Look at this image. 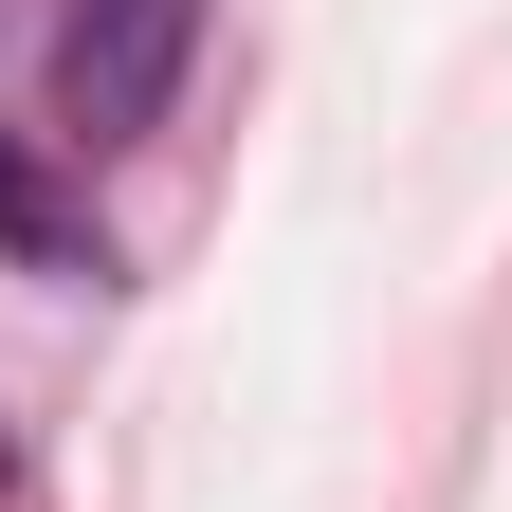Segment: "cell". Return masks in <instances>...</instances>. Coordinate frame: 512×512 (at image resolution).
Here are the masks:
<instances>
[{"instance_id":"7a4b0ae2","label":"cell","mask_w":512,"mask_h":512,"mask_svg":"<svg viewBox=\"0 0 512 512\" xmlns=\"http://www.w3.org/2000/svg\"><path fill=\"white\" fill-rule=\"evenodd\" d=\"M0 238H19V256H37V275H110V256L74 238V202H55V183H37L19 147H0Z\"/></svg>"},{"instance_id":"6da1fadb","label":"cell","mask_w":512,"mask_h":512,"mask_svg":"<svg viewBox=\"0 0 512 512\" xmlns=\"http://www.w3.org/2000/svg\"><path fill=\"white\" fill-rule=\"evenodd\" d=\"M183 55H202V0H55V147H147Z\"/></svg>"}]
</instances>
